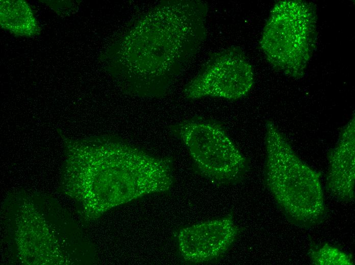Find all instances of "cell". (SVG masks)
<instances>
[{"instance_id":"obj_1","label":"cell","mask_w":355,"mask_h":265,"mask_svg":"<svg viewBox=\"0 0 355 265\" xmlns=\"http://www.w3.org/2000/svg\"><path fill=\"white\" fill-rule=\"evenodd\" d=\"M83 149L86 197L97 212L147 195L167 193L174 184L172 157L154 155L113 137L88 140Z\"/></svg>"},{"instance_id":"obj_2","label":"cell","mask_w":355,"mask_h":265,"mask_svg":"<svg viewBox=\"0 0 355 265\" xmlns=\"http://www.w3.org/2000/svg\"><path fill=\"white\" fill-rule=\"evenodd\" d=\"M275 126L266 127L264 182L287 218L311 226L325 215L317 174L302 164L284 142Z\"/></svg>"},{"instance_id":"obj_3","label":"cell","mask_w":355,"mask_h":265,"mask_svg":"<svg viewBox=\"0 0 355 265\" xmlns=\"http://www.w3.org/2000/svg\"><path fill=\"white\" fill-rule=\"evenodd\" d=\"M170 134L187 149L194 172L218 186L241 181L249 162L218 120L194 116L171 124Z\"/></svg>"},{"instance_id":"obj_4","label":"cell","mask_w":355,"mask_h":265,"mask_svg":"<svg viewBox=\"0 0 355 265\" xmlns=\"http://www.w3.org/2000/svg\"><path fill=\"white\" fill-rule=\"evenodd\" d=\"M314 6L302 1H283L275 5L262 39V47L273 66L300 77L316 43Z\"/></svg>"},{"instance_id":"obj_5","label":"cell","mask_w":355,"mask_h":265,"mask_svg":"<svg viewBox=\"0 0 355 265\" xmlns=\"http://www.w3.org/2000/svg\"><path fill=\"white\" fill-rule=\"evenodd\" d=\"M240 232L232 213L197 222L178 231L179 251L182 258L189 263L216 261L230 250Z\"/></svg>"},{"instance_id":"obj_6","label":"cell","mask_w":355,"mask_h":265,"mask_svg":"<svg viewBox=\"0 0 355 265\" xmlns=\"http://www.w3.org/2000/svg\"><path fill=\"white\" fill-rule=\"evenodd\" d=\"M230 64L205 69L186 87L185 96L189 99L212 96L236 100L246 95L253 83L251 67L241 53L229 67Z\"/></svg>"},{"instance_id":"obj_7","label":"cell","mask_w":355,"mask_h":265,"mask_svg":"<svg viewBox=\"0 0 355 265\" xmlns=\"http://www.w3.org/2000/svg\"><path fill=\"white\" fill-rule=\"evenodd\" d=\"M0 2V24L2 29L19 36L33 37L40 34V26L27 2L22 0Z\"/></svg>"},{"instance_id":"obj_8","label":"cell","mask_w":355,"mask_h":265,"mask_svg":"<svg viewBox=\"0 0 355 265\" xmlns=\"http://www.w3.org/2000/svg\"><path fill=\"white\" fill-rule=\"evenodd\" d=\"M316 252L313 251L311 254L313 259L316 264H350L349 257L336 248L327 246H322L319 249L316 250Z\"/></svg>"}]
</instances>
